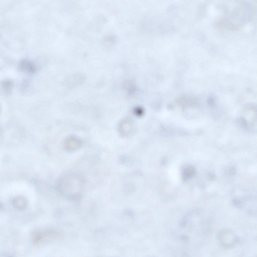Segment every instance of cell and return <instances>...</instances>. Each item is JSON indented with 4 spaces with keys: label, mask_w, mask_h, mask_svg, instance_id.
<instances>
[{
    "label": "cell",
    "mask_w": 257,
    "mask_h": 257,
    "mask_svg": "<svg viewBox=\"0 0 257 257\" xmlns=\"http://www.w3.org/2000/svg\"><path fill=\"white\" fill-rule=\"evenodd\" d=\"M209 177L210 179L212 180L214 179L215 177L214 175L211 174H209Z\"/></svg>",
    "instance_id": "4fadbf2b"
},
{
    "label": "cell",
    "mask_w": 257,
    "mask_h": 257,
    "mask_svg": "<svg viewBox=\"0 0 257 257\" xmlns=\"http://www.w3.org/2000/svg\"><path fill=\"white\" fill-rule=\"evenodd\" d=\"M18 67L20 71L27 73H33L36 70V67L34 63L27 59H24L21 61Z\"/></svg>",
    "instance_id": "277c9868"
},
{
    "label": "cell",
    "mask_w": 257,
    "mask_h": 257,
    "mask_svg": "<svg viewBox=\"0 0 257 257\" xmlns=\"http://www.w3.org/2000/svg\"><path fill=\"white\" fill-rule=\"evenodd\" d=\"M3 89L6 93H9L11 92L13 84L12 81L9 79L4 80L2 83Z\"/></svg>",
    "instance_id": "52a82bcc"
},
{
    "label": "cell",
    "mask_w": 257,
    "mask_h": 257,
    "mask_svg": "<svg viewBox=\"0 0 257 257\" xmlns=\"http://www.w3.org/2000/svg\"><path fill=\"white\" fill-rule=\"evenodd\" d=\"M135 190V185L131 183H127L124 184L123 187L124 192L129 194L133 192Z\"/></svg>",
    "instance_id": "9c48e42d"
},
{
    "label": "cell",
    "mask_w": 257,
    "mask_h": 257,
    "mask_svg": "<svg viewBox=\"0 0 257 257\" xmlns=\"http://www.w3.org/2000/svg\"><path fill=\"white\" fill-rule=\"evenodd\" d=\"M13 205L16 209L22 210L25 209L28 204V200L25 197L19 196L15 198L12 201Z\"/></svg>",
    "instance_id": "5b68a950"
},
{
    "label": "cell",
    "mask_w": 257,
    "mask_h": 257,
    "mask_svg": "<svg viewBox=\"0 0 257 257\" xmlns=\"http://www.w3.org/2000/svg\"><path fill=\"white\" fill-rule=\"evenodd\" d=\"M43 234L40 231L35 232L33 233L32 236L33 243L36 244L40 242L43 238Z\"/></svg>",
    "instance_id": "ba28073f"
},
{
    "label": "cell",
    "mask_w": 257,
    "mask_h": 257,
    "mask_svg": "<svg viewBox=\"0 0 257 257\" xmlns=\"http://www.w3.org/2000/svg\"><path fill=\"white\" fill-rule=\"evenodd\" d=\"M196 169L192 165H188L184 169L182 173V178L183 180L186 181L192 177L195 174Z\"/></svg>",
    "instance_id": "8992f818"
},
{
    "label": "cell",
    "mask_w": 257,
    "mask_h": 257,
    "mask_svg": "<svg viewBox=\"0 0 257 257\" xmlns=\"http://www.w3.org/2000/svg\"><path fill=\"white\" fill-rule=\"evenodd\" d=\"M237 124L242 127L246 128L248 126V123L247 120L244 118L240 117L236 120Z\"/></svg>",
    "instance_id": "30bf717a"
},
{
    "label": "cell",
    "mask_w": 257,
    "mask_h": 257,
    "mask_svg": "<svg viewBox=\"0 0 257 257\" xmlns=\"http://www.w3.org/2000/svg\"><path fill=\"white\" fill-rule=\"evenodd\" d=\"M68 79L66 81L67 86L69 87L73 88L78 85L84 84L86 80V77L83 73H77L69 77Z\"/></svg>",
    "instance_id": "7a4b0ae2"
},
{
    "label": "cell",
    "mask_w": 257,
    "mask_h": 257,
    "mask_svg": "<svg viewBox=\"0 0 257 257\" xmlns=\"http://www.w3.org/2000/svg\"><path fill=\"white\" fill-rule=\"evenodd\" d=\"M230 173L231 175H233L235 173V168L233 167L229 169Z\"/></svg>",
    "instance_id": "7c38bea8"
},
{
    "label": "cell",
    "mask_w": 257,
    "mask_h": 257,
    "mask_svg": "<svg viewBox=\"0 0 257 257\" xmlns=\"http://www.w3.org/2000/svg\"><path fill=\"white\" fill-rule=\"evenodd\" d=\"M81 178L77 176L72 175L71 174H66L59 179L57 185V189L59 192L66 197L69 191L67 197L68 199H70L71 190H72L74 197V201L79 200L75 195L73 189L78 195V194L73 188V186H81L82 185Z\"/></svg>",
    "instance_id": "6da1fadb"
},
{
    "label": "cell",
    "mask_w": 257,
    "mask_h": 257,
    "mask_svg": "<svg viewBox=\"0 0 257 257\" xmlns=\"http://www.w3.org/2000/svg\"><path fill=\"white\" fill-rule=\"evenodd\" d=\"M167 162V159L165 157H164L162 158L161 160V163L163 165L165 164Z\"/></svg>",
    "instance_id": "8fae6325"
},
{
    "label": "cell",
    "mask_w": 257,
    "mask_h": 257,
    "mask_svg": "<svg viewBox=\"0 0 257 257\" xmlns=\"http://www.w3.org/2000/svg\"><path fill=\"white\" fill-rule=\"evenodd\" d=\"M81 140L74 136H71L66 139L64 142V147L69 151H73L80 148L82 145Z\"/></svg>",
    "instance_id": "3957f363"
}]
</instances>
